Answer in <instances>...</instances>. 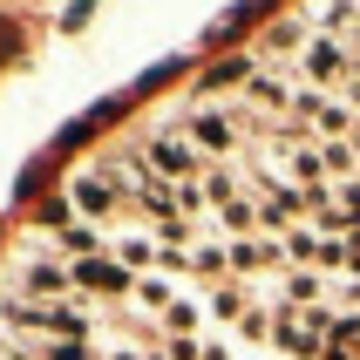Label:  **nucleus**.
Returning <instances> with one entry per match:
<instances>
[{
	"instance_id": "f257e3e1",
	"label": "nucleus",
	"mask_w": 360,
	"mask_h": 360,
	"mask_svg": "<svg viewBox=\"0 0 360 360\" xmlns=\"http://www.w3.org/2000/svg\"><path fill=\"white\" fill-rule=\"evenodd\" d=\"M292 82H300V89H320V96L347 89V82H354V48H340V41H326V34H313V48L300 55Z\"/></svg>"
},
{
	"instance_id": "f03ea898",
	"label": "nucleus",
	"mask_w": 360,
	"mask_h": 360,
	"mask_svg": "<svg viewBox=\"0 0 360 360\" xmlns=\"http://www.w3.org/2000/svg\"><path fill=\"white\" fill-rule=\"evenodd\" d=\"M143 163H150V170H157L163 184H204V150H198L191 136H177V129H163V136H150Z\"/></svg>"
},
{
	"instance_id": "7ed1b4c3",
	"label": "nucleus",
	"mask_w": 360,
	"mask_h": 360,
	"mask_svg": "<svg viewBox=\"0 0 360 360\" xmlns=\"http://www.w3.org/2000/svg\"><path fill=\"white\" fill-rule=\"evenodd\" d=\"M238 109H191V129H184V136L198 143L204 157H231V150H238Z\"/></svg>"
},
{
	"instance_id": "20e7f679",
	"label": "nucleus",
	"mask_w": 360,
	"mask_h": 360,
	"mask_svg": "<svg viewBox=\"0 0 360 360\" xmlns=\"http://www.w3.org/2000/svg\"><path fill=\"white\" fill-rule=\"evenodd\" d=\"M68 292H75V272H68V265L61 259H27L20 265V300H68Z\"/></svg>"
},
{
	"instance_id": "39448f33",
	"label": "nucleus",
	"mask_w": 360,
	"mask_h": 360,
	"mask_svg": "<svg viewBox=\"0 0 360 360\" xmlns=\"http://www.w3.org/2000/svg\"><path fill=\"white\" fill-rule=\"evenodd\" d=\"M68 272H75V292H136V272H122L109 252H102V259L68 265Z\"/></svg>"
},
{
	"instance_id": "423d86ee",
	"label": "nucleus",
	"mask_w": 360,
	"mask_h": 360,
	"mask_svg": "<svg viewBox=\"0 0 360 360\" xmlns=\"http://www.w3.org/2000/svg\"><path fill=\"white\" fill-rule=\"evenodd\" d=\"M245 102H252V109H265V116H292L300 82H292V75H252V82H245Z\"/></svg>"
},
{
	"instance_id": "0eeeda50",
	"label": "nucleus",
	"mask_w": 360,
	"mask_h": 360,
	"mask_svg": "<svg viewBox=\"0 0 360 360\" xmlns=\"http://www.w3.org/2000/svg\"><path fill=\"white\" fill-rule=\"evenodd\" d=\"M116 198H122V191L102 177V170H96V177H75V184H68V204L82 211V224H89V218H109V211H116Z\"/></svg>"
},
{
	"instance_id": "6e6552de",
	"label": "nucleus",
	"mask_w": 360,
	"mask_h": 360,
	"mask_svg": "<svg viewBox=\"0 0 360 360\" xmlns=\"http://www.w3.org/2000/svg\"><path fill=\"white\" fill-rule=\"evenodd\" d=\"M109 259H116L122 272L150 279V265H163V252H157V238H150V231H122V238H109Z\"/></svg>"
},
{
	"instance_id": "1a4fd4ad",
	"label": "nucleus",
	"mask_w": 360,
	"mask_h": 360,
	"mask_svg": "<svg viewBox=\"0 0 360 360\" xmlns=\"http://www.w3.org/2000/svg\"><path fill=\"white\" fill-rule=\"evenodd\" d=\"M272 265H285L279 238H238L231 245V279H252V272H272Z\"/></svg>"
},
{
	"instance_id": "9d476101",
	"label": "nucleus",
	"mask_w": 360,
	"mask_h": 360,
	"mask_svg": "<svg viewBox=\"0 0 360 360\" xmlns=\"http://www.w3.org/2000/svg\"><path fill=\"white\" fill-rule=\"evenodd\" d=\"M320 34L340 48H360V0H320Z\"/></svg>"
},
{
	"instance_id": "9b49d317",
	"label": "nucleus",
	"mask_w": 360,
	"mask_h": 360,
	"mask_svg": "<svg viewBox=\"0 0 360 360\" xmlns=\"http://www.w3.org/2000/svg\"><path fill=\"white\" fill-rule=\"evenodd\" d=\"M313 313L320 306V272H285V285H279V313Z\"/></svg>"
},
{
	"instance_id": "f8f14e48",
	"label": "nucleus",
	"mask_w": 360,
	"mask_h": 360,
	"mask_svg": "<svg viewBox=\"0 0 360 360\" xmlns=\"http://www.w3.org/2000/svg\"><path fill=\"white\" fill-rule=\"evenodd\" d=\"M191 272H198V279H231V245H198V252H191Z\"/></svg>"
},
{
	"instance_id": "ddd939ff",
	"label": "nucleus",
	"mask_w": 360,
	"mask_h": 360,
	"mask_svg": "<svg viewBox=\"0 0 360 360\" xmlns=\"http://www.w3.org/2000/svg\"><path fill=\"white\" fill-rule=\"evenodd\" d=\"M313 34H320V27H306V20H292V14H285V20H272L265 48H300V55H306V48H313Z\"/></svg>"
},
{
	"instance_id": "4468645a",
	"label": "nucleus",
	"mask_w": 360,
	"mask_h": 360,
	"mask_svg": "<svg viewBox=\"0 0 360 360\" xmlns=\"http://www.w3.org/2000/svg\"><path fill=\"white\" fill-rule=\"evenodd\" d=\"M163 326H170L177 340H198V326H204V306H198V300H184V292H177V306L163 313Z\"/></svg>"
},
{
	"instance_id": "2eb2a0df",
	"label": "nucleus",
	"mask_w": 360,
	"mask_h": 360,
	"mask_svg": "<svg viewBox=\"0 0 360 360\" xmlns=\"http://www.w3.org/2000/svg\"><path fill=\"white\" fill-rule=\"evenodd\" d=\"M136 306H143V313H170V306H177V285L150 272V279H136Z\"/></svg>"
},
{
	"instance_id": "dca6fc26",
	"label": "nucleus",
	"mask_w": 360,
	"mask_h": 360,
	"mask_svg": "<svg viewBox=\"0 0 360 360\" xmlns=\"http://www.w3.org/2000/svg\"><path fill=\"white\" fill-rule=\"evenodd\" d=\"M326 360H360V320H333V333H326Z\"/></svg>"
},
{
	"instance_id": "f3484780",
	"label": "nucleus",
	"mask_w": 360,
	"mask_h": 360,
	"mask_svg": "<svg viewBox=\"0 0 360 360\" xmlns=\"http://www.w3.org/2000/svg\"><path fill=\"white\" fill-rule=\"evenodd\" d=\"M41 360H102V354L89 340H48V347H41Z\"/></svg>"
},
{
	"instance_id": "a211bd4d",
	"label": "nucleus",
	"mask_w": 360,
	"mask_h": 360,
	"mask_svg": "<svg viewBox=\"0 0 360 360\" xmlns=\"http://www.w3.org/2000/svg\"><path fill=\"white\" fill-rule=\"evenodd\" d=\"M272 320H279V313H265V306H252V313L238 320V333H245V340H272Z\"/></svg>"
},
{
	"instance_id": "6ab92c4d",
	"label": "nucleus",
	"mask_w": 360,
	"mask_h": 360,
	"mask_svg": "<svg viewBox=\"0 0 360 360\" xmlns=\"http://www.w3.org/2000/svg\"><path fill=\"white\" fill-rule=\"evenodd\" d=\"M198 360H238V354H231V340H204V347H198Z\"/></svg>"
},
{
	"instance_id": "aec40b11",
	"label": "nucleus",
	"mask_w": 360,
	"mask_h": 360,
	"mask_svg": "<svg viewBox=\"0 0 360 360\" xmlns=\"http://www.w3.org/2000/svg\"><path fill=\"white\" fill-rule=\"evenodd\" d=\"M14 48H20V27H14V20H0V61L14 55Z\"/></svg>"
},
{
	"instance_id": "412c9836",
	"label": "nucleus",
	"mask_w": 360,
	"mask_h": 360,
	"mask_svg": "<svg viewBox=\"0 0 360 360\" xmlns=\"http://www.w3.org/2000/svg\"><path fill=\"white\" fill-rule=\"evenodd\" d=\"M347 143H354V157H360V122H354V136H347Z\"/></svg>"
},
{
	"instance_id": "4be33fe9",
	"label": "nucleus",
	"mask_w": 360,
	"mask_h": 360,
	"mask_svg": "<svg viewBox=\"0 0 360 360\" xmlns=\"http://www.w3.org/2000/svg\"><path fill=\"white\" fill-rule=\"evenodd\" d=\"M143 360H170V354H143Z\"/></svg>"
}]
</instances>
